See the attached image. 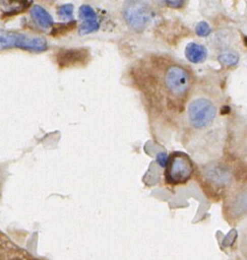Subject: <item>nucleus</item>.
Instances as JSON below:
<instances>
[{
  "label": "nucleus",
  "mask_w": 247,
  "mask_h": 260,
  "mask_svg": "<svg viewBox=\"0 0 247 260\" xmlns=\"http://www.w3.org/2000/svg\"><path fill=\"white\" fill-rule=\"evenodd\" d=\"M79 17L83 19V21H89V20H97V14L91 6L87 4H83L79 7L78 11Z\"/></svg>",
  "instance_id": "15"
},
{
  "label": "nucleus",
  "mask_w": 247,
  "mask_h": 260,
  "mask_svg": "<svg viewBox=\"0 0 247 260\" xmlns=\"http://www.w3.org/2000/svg\"><path fill=\"white\" fill-rule=\"evenodd\" d=\"M185 56L192 63H200L206 59L207 50L203 45L191 42L186 46Z\"/></svg>",
  "instance_id": "11"
},
{
  "label": "nucleus",
  "mask_w": 247,
  "mask_h": 260,
  "mask_svg": "<svg viewBox=\"0 0 247 260\" xmlns=\"http://www.w3.org/2000/svg\"><path fill=\"white\" fill-rule=\"evenodd\" d=\"M32 2L28 1H0V15L2 18H9L25 11Z\"/></svg>",
  "instance_id": "9"
},
{
  "label": "nucleus",
  "mask_w": 247,
  "mask_h": 260,
  "mask_svg": "<svg viewBox=\"0 0 247 260\" xmlns=\"http://www.w3.org/2000/svg\"><path fill=\"white\" fill-rule=\"evenodd\" d=\"M156 159L161 167H166L169 160V156L166 152H159L156 156Z\"/></svg>",
  "instance_id": "18"
},
{
  "label": "nucleus",
  "mask_w": 247,
  "mask_h": 260,
  "mask_svg": "<svg viewBox=\"0 0 247 260\" xmlns=\"http://www.w3.org/2000/svg\"><path fill=\"white\" fill-rule=\"evenodd\" d=\"M225 214L230 219H238L247 213V189L239 192L225 204Z\"/></svg>",
  "instance_id": "7"
},
{
  "label": "nucleus",
  "mask_w": 247,
  "mask_h": 260,
  "mask_svg": "<svg viewBox=\"0 0 247 260\" xmlns=\"http://www.w3.org/2000/svg\"><path fill=\"white\" fill-rule=\"evenodd\" d=\"M166 170V180L171 185L186 183L192 176L194 168L190 157L180 151H175L169 157Z\"/></svg>",
  "instance_id": "3"
},
{
  "label": "nucleus",
  "mask_w": 247,
  "mask_h": 260,
  "mask_svg": "<svg viewBox=\"0 0 247 260\" xmlns=\"http://www.w3.org/2000/svg\"><path fill=\"white\" fill-rule=\"evenodd\" d=\"M73 5L71 3H66L63 4L61 6L58 7L57 9V14L60 18L62 19H66V18H70L73 15Z\"/></svg>",
  "instance_id": "16"
},
{
  "label": "nucleus",
  "mask_w": 247,
  "mask_h": 260,
  "mask_svg": "<svg viewBox=\"0 0 247 260\" xmlns=\"http://www.w3.org/2000/svg\"><path fill=\"white\" fill-rule=\"evenodd\" d=\"M219 62L224 66H235L239 62V55L233 51L223 52L218 57Z\"/></svg>",
  "instance_id": "13"
},
{
  "label": "nucleus",
  "mask_w": 247,
  "mask_h": 260,
  "mask_svg": "<svg viewBox=\"0 0 247 260\" xmlns=\"http://www.w3.org/2000/svg\"><path fill=\"white\" fill-rule=\"evenodd\" d=\"M217 108L207 98H195L187 107V118L195 129H203L210 126L215 118Z\"/></svg>",
  "instance_id": "2"
},
{
  "label": "nucleus",
  "mask_w": 247,
  "mask_h": 260,
  "mask_svg": "<svg viewBox=\"0 0 247 260\" xmlns=\"http://www.w3.org/2000/svg\"><path fill=\"white\" fill-rule=\"evenodd\" d=\"M166 3H167L169 6L175 7V8H178V7H180V6L183 4V2H182V1H179V0H173V1L169 0V1H166Z\"/></svg>",
  "instance_id": "19"
},
{
  "label": "nucleus",
  "mask_w": 247,
  "mask_h": 260,
  "mask_svg": "<svg viewBox=\"0 0 247 260\" xmlns=\"http://www.w3.org/2000/svg\"><path fill=\"white\" fill-rule=\"evenodd\" d=\"M244 45L247 46V37H244Z\"/></svg>",
  "instance_id": "20"
},
{
  "label": "nucleus",
  "mask_w": 247,
  "mask_h": 260,
  "mask_svg": "<svg viewBox=\"0 0 247 260\" xmlns=\"http://www.w3.org/2000/svg\"><path fill=\"white\" fill-rule=\"evenodd\" d=\"M76 26V21L75 20H71L67 23H57L54 24L52 26L51 29V35L54 37H58V36H62L65 35L71 30H73Z\"/></svg>",
  "instance_id": "12"
},
{
  "label": "nucleus",
  "mask_w": 247,
  "mask_h": 260,
  "mask_svg": "<svg viewBox=\"0 0 247 260\" xmlns=\"http://www.w3.org/2000/svg\"><path fill=\"white\" fill-rule=\"evenodd\" d=\"M123 13L127 24L136 31L143 30L151 19L150 7L143 1L128 2Z\"/></svg>",
  "instance_id": "5"
},
{
  "label": "nucleus",
  "mask_w": 247,
  "mask_h": 260,
  "mask_svg": "<svg viewBox=\"0 0 247 260\" xmlns=\"http://www.w3.org/2000/svg\"><path fill=\"white\" fill-rule=\"evenodd\" d=\"M29 13L34 21L43 28L52 27L54 25V20L52 15L41 5L34 4L30 6Z\"/></svg>",
  "instance_id": "10"
},
{
  "label": "nucleus",
  "mask_w": 247,
  "mask_h": 260,
  "mask_svg": "<svg viewBox=\"0 0 247 260\" xmlns=\"http://www.w3.org/2000/svg\"><path fill=\"white\" fill-rule=\"evenodd\" d=\"M90 60V52L86 48H62L56 54L59 68L84 66Z\"/></svg>",
  "instance_id": "6"
},
{
  "label": "nucleus",
  "mask_w": 247,
  "mask_h": 260,
  "mask_svg": "<svg viewBox=\"0 0 247 260\" xmlns=\"http://www.w3.org/2000/svg\"><path fill=\"white\" fill-rule=\"evenodd\" d=\"M211 28L206 21H200L195 26V32L199 37H206L210 34Z\"/></svg>",
  "instance_id": "17"
},
{
  "label": "nucleus",
  "mask_w": 247,
  "mask_h": 260,
  "mask_svg": "<svg viewBox=\"0 0 247 260\" xmlns=\"http://www.w3.org/2000/svg\"><path fill=\"white\" fill-rule=\"evenodd\" d=\"M100 28V23L98 20H89V21H83L81 24L78 26V34L80 36L88 35L91 32H95L99 30Z\"/></svg>",
  "instance_id": "14"
},
{
  "label": "nucleus",
  "mask_w": 247,
  "mask_h": 260,
  "mask_svg": "<svg viewBox=\"0 0 247 260\" xmlns=\"http://www.w3.org/2000/svg\"><path fill=\"white\" fill-rule=\"evenodd\" d=\"M164 81L169 94L176 99H182L186 96L192 83L188 70L178 64L170 65L167 68Z\"/></svg>",
  "instance_id": "4"
},
{
  "label": "nucleus",
  "mask_w": 247,
  "mask_h": 260,
  "mask_svg": "<svg viewBox=\"0 0 247 260\" xmlns=\"http://www.w3.org/2000/svg\"><path fill=\"white\" fill-rule=\"evenodd\" d=\"M205 179L210 186H217V188H222L229 184L231 180V175L225 167L214 166L208 168L205 171Z\"/></svg>",
  "instance_id": "8"
},
{
  "label": "nucleus",
  "mask_w": 247,
  "mask_h": 260,
  "mask_svg": "<svg viewBox=\"0 0 247 260\" xmlns=\"http://www.w3.org/2000/svg\"><path fill=\"white\" fill-rule=\"evenodd\" d=\"M17 48L30 52H44L48 48L44 37L0 29V50Z\"/></svg>",
  "instance_id": "1"
}]
</instances>
